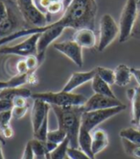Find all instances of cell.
<instances>
[{
	"instance_id": "7402d4cb",
	"label": "cell",
	"mask_w": 140,
	"mask_h": 159,
	"mask_svg": "<svg viewBox=\"0 0 140 159\" xmlns=\"http://www.w3.org/2000/svg\"><path fill=\"white\" fill-rule=\"evenodd\" d=\"M26 83H28V73L21 74V75H15L8 81H0V92L9 88L21 87Z\"/></svg>"
},
{
	"instance_id": "ee69618b",
	"label": "cell",
	"mask_w": 140,
	"mask_h": 159,
	"mask_svg": "<svg viewBox=\"0 0 140 159\" xmlns=\"http://www.w3.org/2000/svg\"><path fill=\"white\" fill-rule=\"evenodd\" d=\"M0 143H1L3 146L6 144V139L2 136V134H1V131H0Z\"/></svg>"
},
{
	"instance_id": "9c48e42d",
	"label": "cell",
	"mask_w": 140,
	"mask_h": 159,
	"mask_svg": "<svg viewBox=\"0 0 140 159\" xmlns=\"http://www.w3.org/2000/svg\"><path fill=\"white\" fill-rule=\"evenodd\" d=\"M40 38V34L29 36L22 43L15 45L0 46L1 55H17L21 57H28L30 55H36V43Z\"/></svg>"
},
{
	"instance_id": "83f0119b",
	"label": "cell",
	"mask_w": 140,
	"mask_h": 159,
	"mask_svg": "<svg viewBox=\"0 0 140 159\" xmlns=\"http://www.w3.org/2000/svg\"><path fill=\"white\" fill-rule=\"evenodd\" d=\"M64 13V5L62 2H51L50 5L46 9V16L48 20V24L49 21L51 20V17Z\"/></svg>"
},
{
	"instance_id": "5b68a950",
	"label": "cell",
	"mask_w": 140,
	"mask_h": 159,
	"mask_svg": "<svg viewBox=\"0 0 140 159\" xmlns=\"http://www.w3.org/2000/svg\"><path fill=\"white\" fill-rule=\"evenodd\" d=\"M5 1L8 7V15L6 20L0 23V39L11 36L14 33L26 28L24 18L18 10L16 3L11 0H5Z\"/></svg>"
},
{
	"instance_id": "2e32d148",
	"label": "cell",
	"mask_w": 140,
	"mask_h": 159,
	"mask_svg": "<svg viewBox=\"0 0 140 159\" xmlns=\"http://www.w3.org/2000/svg\"><path fill=\"white\" fill-rule=\"evenodd\" d=\"M92 152L93 154L97 155L101 152H103L104 149L108 146V133L103 129H95L92 131Z\"/></svg>"
},
{
	"instance_id": "4316f807",
	"label": "cell",
	"mask_w": 140,
	"mask_h": 159,
	"mask_svg": "<svg viewBox=\"0 0 140 159\" xmlns=\"http://www.w3.org/2000/svg\"><path fill=\"white\" fill-rule=\"evenodd\" d=\"M66 138H67V135L65 133V131L59 127L58 129L51 130L47 134V141H50L57 145H60L61 143H62Z\"/></svg>"
},
{
	"instance_id": "8d00e7d4",
	"label": "cell",
	"mask_w": 140,
	"mask_h": 159,
	"mask_svg": "<svg viewBox=\"0 0 140 159\" xmlns=\"http://www.w3.org/2000/svg\"><path fill=\"white\" fill-rule=\"evenodd\" d=\"M14 107L13 100L7 98H0V113L6 111H11Z\"/></svg>"
},
{
	"instance_id": "4fadbf2b",
	"label": "cell",
	"mask_w": 140,
	"mask_h": 159,
	"mask_svg": "<svg viewBox=\"0 0 140 159\" xmlns=\"http://www.w3.org/2000/svg\"><path fill=\"white\" fill-rule=\"evenodd\" d=\"M95 76H96L95 69H93L92 70H88V71L73 72L62 91L67 92V93H72L74 90L79 88L82 85H83V84H86L89 81H92V79Z\"/></svg>"
},
{
	"instance_id": "7bdbcfd3",
	"label": "cell",
	"mask_w": 140,
	"mask_h": 159,
	"mask_svg": "<svg viewBox=\"0 0 140 159\" xmlns=\"http://www.w3.org/2000/svg\"><path fill=\"white\" fill-rule=\"evenodd\" d=\"M73 1V0H63V5H64V11L66 10V8L70 5V3Z\"/></svg>"
},
{
	"instance_id": "44dd1931",
	"label": "cell",
	"mask_w": 140,
	"mask_h": 159,
	"mask_svg": "<svg viewBox=\"0 0 140 159\" xmlns=\"http://www.w3.org/2000/svg\"><path fill=\"white\" fill-rule=\"evenodd\" d=\"M32 92L29 89L26 88H21V87H17V88H9L5 89L3 91L0 92V98H7V99H11L13 100L15 98L18 97H23V98H31L32 97Z\"/></svg>"
},
{
	"instance_id": "f546056e",
	"label": "cell",
	"mask_w": 140,
	"mask_h": 159,
	"mask_svg": "<svg viewBox=\"0 0 140 159\" xmlns=\"http://www.w3.org/2000/svg\"><path fill=\"white\" fill-rule=\"evenodd\" d=\"M122 144L125 149V152L128 155L132 156L135 159H140V146L134 145L125 139H122Z\"/></svg>"
},
{
	"instance_id": "f1b7e54d",
	"label": "cell",
	"mask_w": 140,
	"mask_h": 159,
	"mask_svg": "<svg viewBox=\"0 0 140 159\" xmlns=\"http://www.w3.org/2000/svg\"><path fill=\"white\" fill-rule=\"evenodd\" d=\"M49 115L46 117L43 120V123L41 124V125L40 126V128L36 130V131L34 133V138L39 140V141H46L47 140V134L49 132L48 130V123H49Z\"/></svg>"
},
{
	"instance_id": "ac0fdd59",
	"label": "cell",
	"mask_w": 140,
	"mask_h": 159,
	"mask_svg": "<svg viewBox=\"0 0 140 159\" xmlns=\"http://www.w3.org/2000/svg\"><path fill=\"white\" fill-rule=\"evenodd\" d=\"M91 145H92L91 132L87 131V129L83 128L81 126L79 136H78V147H79L78 148H80L81 151H83L85 153H87L89 157L95 159V156L92 152Z\"/></svg>"
},
{
	"instance_id": "7a4b0ae2",
	"label": "cell",
	"mask_w": 140,
	"mask_h": 159,
	"mask_svg": "<svg viewBox=\"0 0 140 159\" xmlns=\"http://www.w3.org/2000/svg\"><path fill=\"white\" fill-rule=\"evenodd\" d=\"M57 117L59 128L65 131L69 140V146L73 148H78V136L82 125V115L83 109L82 107H57L51 106Z\"/></svg>"
},
{
	"instance_id": "6da1fadb",
	"label": "cell",
	"mask_w": 140,
	"mask_h": 159,
	"mask_svg": "<svg viewBox=\"0 0 140 159\" xmlns=\"http://www.w3.org/2000/svg\"><path fill=\"white\" fill-rule=\"evenodd\" d=\"M97 11L98 6L96 0H73L58 20L50 22L44 27H31L21 29L11 36L0 39V46L6 45L7 43L20 39L22 37L40 34L51 28L62 27L64 29L72 28L74 30H78L81 28H90L94 30Z\"/></svg>"
},
{
	"instance_id": "ab89813d",
	"label": "cell",
	"mask_w": 140,
	"mask_h": 159,
	"mask_svg": "<svg viewBox=\"0 0 140 159\" xmlns=\"http://www.w3.org/2000/svg\"><path fill=\"white\" fill-rule=\"evenodd\" d=\"M13 104L14 106H26L29 105L27 102V98L23 97H18L13 99Z\"/></svg>"
},
{
	"instance_id": "c3c4849f",
	"label": "cell",
	"mask_w": 140,
	"mask_h": 159,
	"mask_svg": "<svg viewBox=\"0 0 140 159\" xmlns=\"http://www.w3.org/2000/svg\"><path fill=\"white\" fill-rule=\"evenodd\" d=\"M65 159H70V158H69L68 156H66V157H65Z\"/></svg>"
},
{
	"instance_id": "30bf717a",
	"label": "cell",
	"mask_w": 140,
	"mask_h": 159,
	"mask_svg": "<svg viewBox=\"0 0 140 159\" xmlns=\"http://www.w3.org/2000/svg\"><path fill=\"white\" fill-rule=\"evenodd\" d=\"M54 48L65 55L72 61L77 67H83V48L74 41H65L62 43H54Z\"/></svg>"
},
{
	"instance_id": "8992f818",
	"label": "cell",
	"mask_w": 140,
	"mask_h": 159,
	"mask_svg": "<svg viewBox=\"0 0 140 159\" xmlns=\"http://www.w3.org/2000/svg\"><path fill=\"white\" fill-rule=\"evenodd\" d=\"M127 108L125 104L113 107V108H108V109H103V110H95V111H88V112H83L82 115V127L87 129V131L92 132L100 124L104 123L105 120L114 117L115 115L121 113Z\"/></svg>"
},
{
	"instance_id": "52a82bcc",
	"label": "cell",
	"mask_w": 140,
	"mask_h": 159,
	"mask_svg": "<svg viewBox=\"0 0 140 159\" xmlns=\"http://www.w3.org/2000/svg\"><path fill=\"white\" fill-rule=\"evenodd\" d=\"M137 0H127L119 20V42L124 43L130 38L135 21Z\"/></svg>"
},
{
	"instance_id": "1f68e13d",
	"label": "cell",
	"mask_w": 140,
	"mask_h": 159,
	"mask_svg": "<svg viewBox=\"0 0 140 159\" xmlns=\"http://www.w3.org/2000/svg\"><path fill=\"white\" fill-rule=\"evenodd\" d=\"M25 62L27 68L29 70V72H35L36 70L40 67V62L36 55H30L28 57H25Z\"/></svg>"
},
{
	"instance_id": "74e56055",
	"label": "cell",
	"mask_w": 140,
	"mask_h": 159,
	"mask_svg": "<svg viewBox=\"0 0 140 159\" xmlns=\"http://www.w3.org/2000/svg\"><path fill=\"white\" fill-rule=\"evenodd\" d=\"M21 159H35V154H34V152H33V149H32L30 142H28L26 144Z\"/></svg>"
},
{
	"instance_id": "e0dca14e",
	"label": "cell",
	"mask_w": 140,
	"mask_h": 159,
	"mask_svg": "<svg viewBox=\"0 0 140 159\" xmlns=\"http://www.w3.org/2000/svg\"><path fill=\"white\" fill-rule=\"evenodd\" d=\"M127 96L132 101V124L138 125L140 119V86L128 90Z\"/></svg>"
},
{
	"instance_id": "484cf974",
	"label": "cell",
	"mask_w": 140,
	"mask_h": 159,
	"mask_svg": "<svg viewBox=\"0 0 140 159\" xmlns=\"http://www.w3.org/2000/svg\"><path fill=\"white\" fill-rule=\"evenodd\" d=\"M32 147V149L34 152V154L36 157H39V158H46L47 156V152H46V148H45V144L42 141H39L36 139H33L31 141H29Z\"/></svg>"
},
{
	"instance_id": "bcb514c9",
	"label": "cell",
	"mask_w": 140,
	"mask_h": 159,
	"mask_svg": "<svg viewBox=\"0 0 140 159\" xmlns=\"http://www.w3.org/2000/svg\"><path fill=\"white\" fill-rule=\"evenodd\" d=\"M52 2H62L63 3V0H51Z\"/></svg>"
},
{
	"instance_id": "5bb4252c",
	"label": "cell",
	"mask_w": 140,
	"mask_h": 159,
	"mask_svg": "<svg viewBox=\"0 0 140 159\" xmlns=\"http://www.w3.org/2000/svg\"><path fill=\"white\" fill-rule=\"evenodd\" d=\"M50 109L51 106L46 103V102L40 99H34V106L31 113L33 133H35L40 128V126L43 123L44 119L49 115Z\"/></svg>"
},
{
	"instance_id": "836d02e7",
	"label": "cell",
	"mask_w": 140,
	"mask_h": 159,
	"mask_svg": "<svg viewBox=\"0 0 140 159\" xmlns=\"http://www.w3.org/2000/svg\"><path fill=\"white\" fill-rule=\"evenodd\" d=\"M12 119H13L12 110L6 111V112H1V113H0V131H1L2 129L11 125V120Z\"/></svg>"
},
{
	"instance_id": "4dcf8cb0",
	"label": "cell",
	"mask_w": 140,
	"mask_h": 159,
	"mask_svg": "<svg viewBox=\"0 0 140 159\" xmlns=\"http://www.w3.org/2000/svg\"><path fill=\"white\" fill-rule=\"evenodd\" d=\"M130 37L134 39H140V0L137 1V11H136V17L135 21L132 30Z\"/></svg>"
},
{
	"instance_id": "3957f363",
	"label": "cell",
	"mask_w": 140,
	"mask_h": 159,
	"mask_svg": "<svg viewBox=\"0 0 140 159\" xmlns=\"http://www.w3.org/2000/svg\"><path fill=\"white\" fill-rule=\"evenodd\" d=\"M33 99H40L46 102L50 106L57 107H82L86 103L87 98L85 96L80 93H73L67 92H43V93H33Z\"/></svg>"
},
{
	"instance_id": "f6af8a7d",
	"label": "cell",
	"mask_w": 140,
	"mask_h": 159,
	"mask_svg": "<svg viewBox=\"0 0 140 159\" xmlns=\"http://www.w3.org/2000/svg\"><path fill=\"white\" fill-rule=\"evenodd\" d=\"M2 144L0 143V159H5L4 157V154H3V152H2Z\"/></svg>"
},
{
	"instance_id": "9a60e30c",
	"label": "cell",
	"mask_w": 140,
	"mask_h": 159,
	"mask_svg": "<svg viewBox=\"0 0 140 159\" xmlns=\"http://www.w3.org/2000/svg\"><path fill=\"white\" fill-rule=\"evenodd\" d=\"M72 41L79 44L82 48H93L98 44L95 31L90 28H81L75 30Z\"/></svg>"
},
{
	"instance_id": "ffe728a7",
	"label": "cell",
	"mask_w": 140,
	"mask_h": 159,
	"mask_svg": "<svg viewBox=\"0 0 140 159\" xmlns=\"http://www.w3.org/2000/svg\"><path fill=\"white\" fill-rule=\"evenodd\" d=\"M92 90L94 91L95 93L101 96H105L108 98H117L116 96L114 95V93L112 90L110 89V86L108 83H106L104 80H102L98 75H96L94 78L92 79Z\"/></svg>"
},
{
	"instance_id": "8fae6325",
	"label": "cell",
	"mask_w": 140,
	"mask_h": 159,
	"mask_svg": "<svg viewBox=\"0 0 140 159\" xmlns=\"http://www.w3.org/2000/svg\"><path fill=\"white\" fill-rule=\"evenodd\" d=\"M124 103H122L118 98H108V97L94 93L92 97L87 99L86 103L83 106V112H88V111L113 108V107L121 106Z\"/></svg>"
},
{
	"instance_id": "d590c367",
	"label": "cell",
	"mask_w": 140,
	"mask_h": 159,
	"mask_svg": "<svg viewBox=\"0 0 140 159\" xmlns=\"http://www.w3.org/2000/svg\"><path fill=\"white\" fill-rule=\"evenodd\" d=\"M15 70H16V75H21V74L29 73V70H28V68H27L25 59H21V60L16 62V64H15Z\"/></svg>"
},
{
	"instance_id": "d6986e66",
	"label": "cell",
	"mask_w": 140,
	"mask_h": 159,
	"mask_svg": "<svg viewBox=\"0 0 140 159\" xmlns=\"http://www.w3.org/2000/svg\"><path fill=\"white\" fill-rule=\"evenodd\" d=\"M114 74H115V84L120 87L127 86L130 82V79H132L133 76L130 68H129L124 64L118 65L114 70Z\"/></svg>"
},
{
	"instance_id": "277c9868",
	"label": "cell",
	"mask_w": 140,
	"mask_h": 159,
	"mask_svg": "<svg viewBox=\"0 0 140 159\" xmlns=\"http://www.w3.org/2000/svg\"><path fill=\"white\" fill-rule=\"evenodd\" d=\"M15 3L24 18L26 28L44 27L48 24L47 16L36 6L34 0H16Z\"/></svg>"
},
{
	"instance_id": "d6a6232c",
	"label": "cell",
	"mask_w": 140,
	"mask_h": 159,
	"mask_svg": "<svg viewBox=\"0 0 140 159\" xmlns=\"http://www.w3.org/2000/svg\"><path fill=\"white\" fill-rule=\"evenodd\" d=\"M67 156L70 159H93L83 151H81L80 148H73L70 147L67 149Z\"/></svg>"
},
{
	"instance_id": "d4e9b609",
	"label": "cell",
	"mask_w": 140,
	"mask_h": 159,
	"mask_svg": "<svg viewBox=\"0 0 140 159\" xmlns=\"http://www.w3.org/2000/svg\"><path fill=\"white\" fill-rule=\"evenodd\" d=\"M69 147V140L66 138L49 154L47 159H65V157L67 156V149Z\"/></svg>"
},
{
	"instance_id": "603a6c76",
	"label": "cell",
	"mask_w": 140,
	"mask_h": 159,
	"mask_svg": "<svg viewBox=\"0 0 140 159\" xmlns=\"http://www.w3.org/2000/svg\"><path fill=\"white\" fill-rule=\"evenodd\" d=\"M121 139H125L134 145L140 146V131L134 128H125L119 133Z\"/></svg>"
},
{
	"instance_id": "f35d334b",
	"label": "cell",
	"mask_w": 140,
	"mask_h": 159,
	"mask_svg": "<svg viewBox=\"0 0 140 159\" xmlns=\"http://www.w3.org/2000/svg\"><path fill=\"white\" fill-rule=\"evenodd\" d=\"M8 7L5 0H0V23H2L7 17Z\"/></svg>"
},
{
	"instance_id": "cb8c5ba5",
	"label": "cell",
	"mask_w": 140,
	"mask_h": 159,
	"mask_svg": "<svg viewBox=\"0 0 140 159\" xmlns=\"http://www.w3.org/2000/svg\"><path fill=\"white\" fill-rule=\"evenodd\" d=\"M96 75H98L102 80H104L108 85H113L115 84V74L114 70H110L103 67H97L95 68Z\"/></svg>"
},
{
	"instance_id": "681fc988",
	"label": "cell",
	"mask_w": 140,
	"mask_h": 159,
	"mask_svg": "<svg viewBox=\"0 0 140 159\" xmlns=\"http://www.w3.org/2000/svg\"><path fill=\"white\" fill-rule=\"evenodd\" d=\"M137 1H139V0H137Z\"/></svg>"
},
{
	"instance_id": "e575fe53",
	"label": "cell",
	"mask_w": 140,
	"mask_h": 159,
	"mask_svg": "<svg viewBox=\"0 0 140 159\" xmlns=\"http://www.w3.org/2000/svg\"><path fill=\"white\" fill-rule=\"evenodd\" d=\"M28 110H29V105H26V106H14L13 109H12L13 119H15V120L22 119L26 115Z\"/></svg>"
},
{
	"instance_id": "7dc6e473",
	"label": "cell",
	"mask_w": 140,
	"mask_h": 159,
	"mask_svg": "<svg viewBox=\"0 0 140 159\" xmlns=\"http://www.w3.org/2000/svg\"><path fill=\"white\" fill-rule=\"evenodd\" d=\"M137 127H138V130L140 131V119H139V123H138V125H137Z\"/></svg>"
},
{
	"instance_id": "60d3db41",
	"label": "cell",
	"mask_w": 140,
	"mask_h": 159,
	"mask_svg": "<svg viewBox=\"0 0 140 159\" xmlns=\"http://www.w3.org/2000/svg\"><path fill=\"white\" fill-rule=\"evenodd\" d=\"M1 134H2V136L5 139H10V138H12L14 136V130H13L12 126L10 125V126H8V127L2 129L1 130Z\"/></svg>"
},
{
	"instance_id": "7c38bea8",
	"label": "cell",
	"mask_w": 140,
	"mask_h": 159,
	"mask_svg": "<svg viewBox=\"0 0 140 159\" xmlns=\"http://www.w3.org/2000/svg\"><path fill=\"white\" fill-rule=\"evenodd\" d=\"M64 28L57 27V28H51L47 29L40 34V38L36 43V56L41 64L44 59L45 51L49 48V45L53 43L55 40H57L59 37L62 34Z\"/></svg>"
},
{
	"instance_id": "ba28073f",
	"label": "cell",
	"mask_w": 140,
	"mask_h": 159,
	"mask_svg": "<svg viewBox=\"0 0 140 159\" xmlns=\"http://www.w3.org/2000/svg\"><path fill=\"white\" fill-rule=\"evenodd\" d=\"M98 50L104 51L117 37H119V25L110 15H104L100 20Z\"/></svg>"
},
{
	"instance_id": "b9f144b4",
	"label": "cell",
	"mask_w": 140,
	"mask_h": 159,
	"mask_svg": "<svg viewBox=\"0 0 140 159\" xmlns=\"http://www.w3.org/2000/svg\"><path fill=\"white\" fill-rule=\"evenodd\" d=\"M132 70L133 75L135 77L136 81L138 82V86H140V69H134V68H130Z\"/></svg>"
}]
</instances>
